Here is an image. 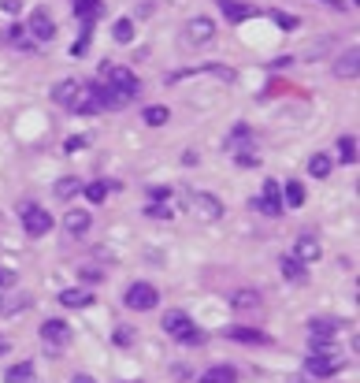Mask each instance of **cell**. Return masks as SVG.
Here are the masks:
<instances>
[{
  "label": "cell",
  "mask_w": 360,
  "mask_h": 383,
  "mask_svg": "<svg viewBox=\"0 0 360 383\" xmlns=\"http://www.w3.org/2000/svg\"><path fill=\"white\" fill-rule=\"evenodd\" d=\"M134 342V331H131V327H119V331H115V346H131Z\"/></svg>",
  "instance_id": "35"
},
{
  "label": "cell",
  "mask_w": 360,
  "mask_h": 383,
  "mask_svg": "<svg viewBox=\"0 0 360 383\" xmlns=\"http://www.w3.org/2000/svg\"><path fill=\"white\" fill-rule=\"evenodd\" d=\"M230 302H234V309H256L260 305V294H256V290H234V298H230Z\"/></svg>",
  "instance_id": "21"
},
{
  "label": "cell",
  "mask_w": 360,
  "mask_h": 383,
  "mask_svg": "<svg viewBox=\"0 0 360 383\" xmlns=\"http://www.w3.org/2000/svg\"><path fill=\"white\" fill-rule=\"evenodd\" d=\"M341 364H346V361H341V353H335V350H327V353H308V361H304V376H312V380L335 376Z\"/></svg>",
  "instance_id": "2"
},
{
  "label": "cell",
  "mask_w": 360,
  "mask_h": 383,
  "mask_svg": "<svg viewBox=\"0 0 360 383\" xmlns=\"http://www.w3.org/2000/svg\"><path fill=\"white\" fill-rule=\"evenodd\" d=\"M153 201H171V186H149Z\"/></svg>",
  "instance_id": "33"
},
{
  "label": "cell",
  "mask_w": 360,
  "mask_h": 383,
  "mask_svg": "<svg viewBox=\"0 0 360 383\" xmlns=\"http://www.w3.org/2000/svg\"><path fill=\"white\" fill-rule=\"evenodd\" d=\"M282 194V201L290 205V208H301L304 205V186L301 182H286V190H279Z\"/></svg>",
  "instance_id": "18"
},
{
  "label": "cell",
  "mask_w": 360,
  "mask_h": 383,
  "mask_svg": "<svg viewBox=\"0 0 360 383\" xmlns=\"http://www.w3.org/2000/svg\"><path fill=\"white\" fill-rule=\"evenodd\" d=\"M216 38V23L208 19V15H193V19L186 23V41L190 45H205Z\"/></svg>",
  "instance_id": "7"
},
{
  "label": "cell",
  "mask_w": 360,
  "mask_h": 383,
  "mask_svg": "<svg viewBox=\"0 0 360 383\" xmlns=\"http://www.w3.org/2000/svg\"><path fill=\"white\" fill-rule=\"evenodd\" d=\"M97 12H100V0H78V4H75V15H78V19H86V23H93Z\"/></svg>",
  "instance_id": "25"
},
{
  "label": "cell",
  "mask_w": 360,
  "mask_h": 383,
  "mask_svg": "<svg viewBox=\"0 0 360 383\" xmlns=\"http://www.w3.org/2000/svg\"><path fill=\"white\" fill-rule=\"evenodd\" d=\"M227 339L245 342V346H267V342H271L264 331H256V327H227Z\"/></svg>",
  "instance_id": "12"
},
{
  "label": "cell",
  "mask_w": 360,
  "mask_h": 383,
  "mask_svg": "<svg viewBox=\"0 0 360 383\" xmlns=\"http://www.w3.org/2000/svg\"><path fill=\"white\" fill-rule=\"evenodd\" d=\"M308 175L312 179H327L330 175V157L327 153H316V157L308 160Z\"/></svg>",
  "instance_id": "19"
},
{
  "label": "cell",
  "mask_w": 360,
  "mask_h": 383,
  "mask_svg": "<svg viewBox=\"0 0 360 383\" xmlns=\"http://www.w3.org/2000/svg\"><path fill=\"white\" fill-rule=\"evenodd\" d=\"M156 302H160V294H156V287H149V283H134L126 290V305L137 309V313H149V309H156Z\"/></svg>",
  "instance_id": "5"
},
{
  "label": "cell",
  "mask_w": 360,
  "mask_h": 383,
  "mask_svg": "<svg viewBox=\"0 0 360 383\" xmlns=\"http://www.w3.org/2000/svg\"><path fill=\"white\" fill-rule=\"evenodd\" d=\"M327 8H335V12H346V0H323Z\"/></svg>",
  "instance_id": "38"
},
{
  "label": "cell",
  "mask_w": 360,
  "mask_h": 383,
  "mask_svg": "<svg viewBox=\"0 0 360 383\" xmlns=\"http://www.w3.org/2000/svg\"><path fill=\"white\" fill-rule=\"evenodd\" d=\"M4 350H8V342H0V353H4Z\"/></svg>",
  "instance_id": "42"
},
{
  "label": "cell",
  "mask_w": 360,
  "mask_h": 383,
  "mask_svg": "<svg viewBox=\"0 0 360 383\" xmlns=\"http://www.w3.org/2000/svg\"><path fill=\"white\" fill-rule=\"evenodd\" d=\"M286 383H312V376H290Z\"/></svg>",
  "instance_id": "41"
},
{
  "label": "cell",
  "mask_w": 360,
  "mask_h": 383,
  "mask_svg": "<svg viewBox=\"0 0 360 383\" xmlns=\"http://www.w3.org/2000/svg\"><path fill=\"white\" fill-rule=\"evenodd\" d=\"M145 123H149V127H164V123H168V108H160V105L145 108Z\"/></svg>",
  "instance_id": "29"
},
{
  "label": "cell",
  "mask_w": 360,
  "mask_h": 383,
  "mask_svg": "<svg viewBox=\"0 0 360 383\" xmlns=\"http://www.w3.org/2000/svg\"><path fill=\"white\" fill-rule=\"evenodd\" d=\"M282 276L293 279V283H301V279H304V264H301L297 257H282Z\"/></svg>",
  "instance_id": "24"
},
{
  "label": "cell",
  "mask_w": 360,
  "mask_h": 383,
  "mask_svg": "<svg viewBox=\"0 0 360 383\" xmlns=\"http://www.w3.org/2000/svg\"><path fill=\"white\" fill-rule=\"evenodd\" d=\"M219 8H223V15L230 23H245V19H253V15H256V8L242 4V0H219Z\"/></svg>",
  "instance_id": "14"
},
{
  "label": "cell",
  "mask_w": 360,
  "mask_h": 383,
  "mask_svg": "<svg viewBox=\"0 0 360 383\" xmlns=\"http://www.w3.org/2000/svg\"><path fill=\"white\" fill-rule=\"evenodd\" d=\"M30 376H34L30 361H19V364H15V369H8V372H4V383H26Z\"/></svg>",
  "instance_id": "22"
},
{
  "label": "cell",
  "mask_w": 360,
  "mask_h": 383,
  "mask_svg": "<svg viewBox=\"0 0 360 383\" xmlns=\"http://www.w3.org/2000/svg\"><path fill=\"white\" fill-rule=\"evenodd\" d=\"M104 78H108V86L115 89V94H123L126 101L137 94V78H134V71L131 67H123V63H108L104 67Z\"/></svg>",
  "instance_id": "3"
},
{
  "label": "cell",
  "mask_w": 360,
  "mask_h": 383,
  "mask_svg": "<svg viewBox=\"0 0 360 383\" xmlns=\"http://www.w3.org/2000/svg\"><path fill=\"white\" fill-rule=\"evenodd\" d=\"M8 283H12V272H8V268H0V287H8Z\"/></svg>",
  "instance_id": "39"
},
{
  "label": "cell",
  "mask_w": 360,
  "mask_h": 383,
  "mask_svg": "<svg viewBox=\"0 0 360 383\" xmlns=\"http://www.w3.org/2000/svg\"><path fill=\"white\" fill-rule=\"evenodd\" d=\"M338 160L341 164H357V138H353V134L338 138Z\"/></svg>",
  "instance_id": "20"
},
{
  "label": "cell",
  "mask_w": 360,
  "mask_h": 383,
  "mask_svg": "<svg viewBox=\"0 0 360 383\" xmlns=\"http://www.w3.org/2000/svg\"><path fill=\"white\" fill-rule=\"evenodd\" d=\"M23 227H26V234H34V239H38V234H45V231L52 227V216L45 212L41 205H30V208L23 212Z\"/></svg>",
  "instance_id": "9"
},
{
  "label": "cell",
  "mask_w": 360,
  "mask_h": 383,
  "mask_svg": "<svg viewBox=\"0 0 360 383\" xmlns=\"http://www.w3.org/2000/svg\"><path fill=\"white\" fill-rule=\"evenodd\" d=\"M82 82L78 78H63V82H56V89H52V101H56L60 108H75V101L82 97Z\"/></svg>",
  "instance_id": "8"
},
{
  "label": "cell",
  "mask_w": 360,
  "mask_h": 383,
  "mask_svg": "<svg viewBox=\"0 0 360 383\" xmlns=\"http://www.w3.org/2000/svg\"><path fill=\"white\" fill-rule=\"evenodd\" d=\"M41 342L49 346V350H67L71 346V327L63 320H45L41 324Z\"/></svg>",
  "instance_id": "4"
},
{
  "label": "cell",
  "mask_w": 360,
  "mask_h": 383,
  "mask_svg": "<svg viewBox=\"0 0 360 383\" xmlns=\"http://www.w3.org/2000/svg\"><path fill=\"white\" fill-rule=\"evenodd\" d=\"M238 164H242V168H256V164H260V157H256L253 149H242V153H238Z\"/></svg>",
  "instance_id": "32"
},
{
  "label": "cell",
  "mask_w": 360,
  "mask_h": 383,
  "mask_svg": "<svg viewBox=\"0 0 360 383\" xmlns=\"http://www.w3.org/2000/svg\"><path fill=\"white\" fill-rule=\"evenodd\" d=\"M335 75H338V78H357V75H360V49H357V45L335 63Z\"/></svg>",
  "instance_id": "13"
},
{
  "label": "cell",
  "mask_w": 360,
  "mask_h": 383,
  "mask_svg": "<svg viewBox=\"0 0 360 383\" xmlns=\"http://www.w3.org/2000/svg\"><path fill=\"white\" fill-rule=\"evenodd\" d=\"M112 34H115V41H119V45H126V41H134V23H131V19H119V23H115V30H112Z\"/></svg>",
  "instance_id": "28"
},
{
  "label": "cell",
  "mask_w": 360,
  "mask_h": 383,
  "mask_svg": "<svg viewBox=\"0 0 360 383\" xmlns=\"http://www.w3.org/2000/svg\"><path fill=\"white\" fill-rule=\"evenodd\" d=\"M279 182H271V179H267L264 182V194H260V201H256V208H260V212L264 216H279L282 212V201H279Z\"/></svg>",
  "instance_id": "11"
},
{
  "label": "cell",
  "mask_w": 360,
  "mask_h": 383,
  "mask_svg": "<svg viewBox=\"0 0 360 383\" xmlns=\"http://www.w3.org/2000/svg\"><path fill=\"white\" fill-rule=\"evenodd\" d=\"M186 205L201 216V220H208V223L223 216V201H219V197H212V194H190V197H186Z\"/></svg>",
  "instance_id": "6"
},
{
  "label": "cell",
  "mask_w": 360,
  "mask_h": 383,
  "mask_svg": "<svg viewBox=\"0 0 360 383\" xmlns=\"http://www.w3.org/2000/svg\"><path fill=\"white\" fill-rule=\"evenodd\" d=\"M164 331L175 335V339H179V342H186V346H193V342H201V339H205V335H201L197 327H193V320H190L186 313H168V316H164Z\"/></svg>",
  "instance_id": "1"
},
{
  "label": "cell",
  "mask_w": 360,
  "mask_h": 383,
  "mask_svg": "<svg viewBox=\"0 0 360 383\" xmlns=\"http://www.w3.org/2000/svg\"><path fill=\"white\" fill-rule=\"evenodd\" d=\"M275 23H279L282 30H293V26H297V19H293V15H286V12H275Z\"/></svg>",
  "instance_id": "36"
},
{
  "label": "cell",
  "mask_w": 360,
  "mask_h": 383,
  "mask_svg": "<svg viewBox=\"0 0 360 383\" xmlns=\"http://www.w3.org/2000/svg\"><path fill=\"white\" fill-rule=\"evenodd\" d=\"M82 145H86V138H82V134H78V138H67V149H71V153L82 149Z\"/></svg>",
  "instance_id": "37"
},
{
  "label": "cell",
  "mask_w": 360,
  "mask_h": 383,
  "mask_svg": "<svg viewBox=\"0 0 360 383\" xmlns=\"http://www.w3.org/2000/svg\"><path fill=\"white\" fill-rule=\"evenodd\" d=\"M293 257H297L301 264H304V261H319V242L312 239V234H301L297 245H293Z\"/></svg>",
  "instance_id": "16"
},
{
  "label": "cell",
  "mask_w": 360,
  "mask_h": 383,
  "mask_svg": "<svg viewBox=\"0 0 360 383\" xmlns=\"http://www.w3.org/2000/svg\"><path fill=\"white\" fill-rule=\"evenodd\" d=\"M60 302L67 309H86V305H93V298H89V290L71 287V290H63V294H60Z\"/></svg>",
  "instance_id": "17"
},
{
  "label": "cell",
  "mask_w": 360,
  "mask_h": 383,
  "mask_svg": "<svg viewBox=\"0 0 360 383\" xmlns=\"http://www.w3.org/2000/svg\"><path fill=\"white\" fill-rule=\"evenodd\" d=\"M30 34L38 41H49L52 34H56V23H52V15L45 12V8H34V15H30Z\"/></svg>",
  "instance_id": "10"
},
{
  "label": "cell",
  "mask_w": 360,
  "mask_h": 383,
  "mask_svg": "<svg viewBox=\"0 0 360 383\" xmlns=\"http://www.w3.org/2000/svg\"><path fill=\"white\" fill-rule=\"evenodd\" d=\"M23 309H30V294H19V298H12V302H0V313L4 316H15V313H23Z\"/></svg>",
  "instance_id": "27"
},
{
  "label": "cell",
  "mask_w": 360,
  "mask_h": 383,
  "mask_svg": "<svg viewBox=\"0 0 360 383\" xmlns=\"http://www.w3.org/2000/svg\"><path fill=\"white\" fill-rule=\"evenodd\" d=\"M78 190H82L78 179H60V182H56V194H60V197H75Z\"/></svg>",
  "instance_id": "30"
},
{
  "label": "cell",
  "mask_w": 360,
  "mask_h": 383,
  "mask_svg": "<svg viewBox=\"0 0 360 383\" xmlns=\"http://www.w3.org/2000/svg\"><path fill=\"white\" fill-rule=\"evenodd\" d=\"M242 142H249V127H245V123H238V127H234V134H230V145H242Z\"/></svg>",
  "instance_id": "34"
},
{
  "label": "cell",
  "mask_w": 360,
  "mask_h": 383,
  "mask_svg": "<svg viewBox=\"0 0 360 383\" xmlns=\"http://www.w3.org/2000/svg\"><path fill=\"white\" fill-rule=\"evenodd\" d=\"M71 383H97V380H93V376H86V372H78V376L71 380Z\"/></svg>",
  "instance_id": "40"
},
{
  "label": "cell",
  "mask_w": 360,
  "mask_h": 383,
  "mask_svg": "<svg viewBox=\"0 0 360 383\" xmlns=\"http://www.w3.org/2000/svg\"><path fill=\"white\" fill-rule=\"evenodd\" d=\"M201 383H234V372L223 369V364H216V369H208L205 376H201Z\"/></svg>",
  "instance_id": "26"
},
{
  "label": "cell",
  "mask_w": 360,
  "mask_h": 383,
  "mask_svg": "<svg viewBox=\"0 0 360 383\" xmlns=\"http://www.w3.org/2000/svg\"><path fill=\"white\" fill-rule=\"evenodd\" d=\"M145 216H153V220H171V205H164V201H153L149 208H145Z\"/></svg>",
  "instance_id": "31"
},
{
  "label": "cell",
  "mask_w": 360,
  "mask_h": 383,
  "mask_svg": "<svg viewBox=\"0 0 360 383\" xmlns=\"http://www.w3.org/2000/svg\"><path fill=\"white\" fill-rule=\"evenodd\" d=\"M82 190H86V197H89V201H93V205H100V201H104V197H108V190H112V182L97 179V182H89V186H82Z\"/></svg>",
  "instance_id": "23"
},
{
  "label": "cell",
  "mask_w": 360,
  "mask_h": 383,
  "mask_svg": "<svg viewBox=\"0 0 360 383\" xmlns=\"http://www.w3.org/2000/svg\"><path fill=\"white\" fill-rule=\"evenodd\" d=\"M89 223H93V220H89V212H82V208H78V212H67V216H63V231H67L71 239H75V234H86Z\"/></svg>",
  "instance_id": "15"
}]
</instances>
